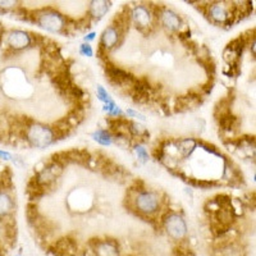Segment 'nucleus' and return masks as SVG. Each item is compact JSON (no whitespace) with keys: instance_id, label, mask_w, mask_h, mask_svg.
Wrapping results in <instances>:
<instances>
[{"instance_id":"obj_1","label":"nucleus","mask_w":256,"mask_h":256,"mask_svg":"<svg viewBox=\"0 0 256 256\" xmlns=\"http://www.w3.org/2000/svg\"><path fill=\"white\" fill-rule=\"evenodd\" d=\"M26 138L34 148H46L56 141V131L42 123H31L26 128Z\"/></svg>"},{"instance_id":"obj_2","label":"nucleus","mask_w":256,"mask_h":256,"mask_svg":"<svg viewBox=\"0 0 256 256\" xmlns=\"http://www.w3.org/2000/svg\"><path fill=\"white\" fill-rule=\"evenodd\" d=\"M32 17L35 18V22L38 24V27L46 30L49 32H52V34L62 32L67 26L66 17L62 13L56 12V9H41Z\"/></svg>"},{"instance_id":"obj_3","label":"nucleus","mask_w":256,"mask_h":256,"mask_svg":"<svg viewBox=\"0 0 256 256\" xmlns=\"http://www.w3.org/2000/svg\"><path fill=\"white\" fill-rule=\"evenodd\" d=\"M163 226L166 234L174 241H182L187 236L186 220L177 212H168L163 219Z\"/></svg>"},{"instance_id":"obj_4","label":"nucleus","mask_w":256,"mask_h":256,"mask_svg":"<svg viewBox=\"0 0 256 256\" xmlns=\"http://www.w3.org/2000/svg\"><path fill=\"white\" fill-rule=\"evenodd\" d=\"M134 206L141 214L152 216L159 210L160 198L155 192L144 190V191L138 192L134 198Z\"/></svg>"},{"instance_id":"obj_5","label":"nucleus","mask_w":256,"mask_h":256,"mask_svg":"<svg viewBox=\"0 0 256 256\" xmlns=\"http://www.w3.org/2000/svg\"><path fill=\"white\" fill-rule=\"evenodd\" d=\"M6 42L9 49L20 52V50H24L26 48L31 46V34L22 31V30H12V31H9L6 35Z\"/></svg>"},{"instance_id":"obj_6","label":"nucleus","mask_w":256,"mask_h":256,"mask_svg":"<svg viewBox=\"0 0 256 256\" xmlns=\"http://www.w3.org/2000/svg\"><path fill=\"white\" fill-rule=\"evenodd\" d=\"M62 172H63V166L56 160V162H52L45 168L41 169L40 172L38 173V177H36L35 180L40 186L44 187L45 184H50L52 182H54L60 176Z\"/></svg>"},{"instance_id":"obj_7","label":"nucleus","mask_w":256,"mask_h":256,"mask_svg":"<svg viewBox=\"0 0 256 256\" xmlns=\"http://www.w3.org/2000/svg\"><path fill=\"white\" fill-rule=\"evenodd\" d=\"M131 18L134 20V24L140 28H148L152 24V12L146 8L145 6H136L132 9Z\"/></svg>"},{"instance_id":"obj_8","label":"nucleus","mask_w":256,"mask_h":256,"mask_svg":"<svg viewBox=\"0 0 256 256\" xmlns=\"http://www.w3.org/2000/svg\"><path fill=\"white\" fill-rule=\"evenodd\" d=\"M94 251L96 256H118L120 248L113 240H104V241H96V244H94Z\"/></svg>"},{"instance_id":"obj_9","label":"nucleus","mask_w":256,"mask_h":256,"mask_svg":"<svg viewBox=\"0 0 256 256\" xmlns=\"http://www.w3.org/2000/svg\"><path fill=\"white\" fill-rule=\"evenodd\" d=\"M120 38V28L112 24V26L106 27V28L104 30V32L102 34V41H100V45L106 50L113 49V48H116V44H118Z\"/></svg>"},{"instance_id":"obj_10","label":"nucleus","mask_w":256,"mask_h":256,"mask_svg":"<svg viewBox=\"0 0 256 256\" xmlns=\"http://www.w3.org/2000/svg\"><path fill=\"white\" fill-rule=\"evenodd\" d=\"M160 22L169 31H178L182 27V20L176 12L170 9H164L160 13Z\"/></svg>"},{"instance_id":"obj_11","label":"nucleus","mask_w":256,"mask_h":256,"mask_svg":"<svg viewBox=\"0 0 256 256\" xmlns=\"http://www.w3.org/2000/svg\"><path fill=\"white\" fill-rule=\"evenodd\" d=\"M14 210V200L6 187H0V218H6Z\"/></svg>"},{"instance_id":"obj_12","label":"nucleus","mask_w":256,"mask_h":256,"mask_svg":"<svg viewBox=\"0 0 256 256\" xmlns=\"http://www.w3.org/2000/svg\"><path fill=\"white\" fill-rule=\"evenodd\" d=\"M209 17L212 18L216 24H226L230 18V13L228 10L227 6H224L223 3H214L209 6V12H208Z\"/></svg>"},{"instance_id":"obj_13","label":"nucleus","mask_w":256,"mask_h":256,"mask_svg":"<svg viewBox=\"0 0 256 256\" xmlns=\"http://www.w3.org/2000/svg\"><path fill=\"white\" fill-rule=\"evenodd\" d=\"M77 251V244L70 238H63L54 244L52 252L56 256H74Z\"/></svg>"},{"instance_id":"obj_14","label":"nucleus","mask_w":256,"mask_h":256,"mask_svg":"<svg viewBox=\"0 0 256 256\" xmlns=\"http://www.w3.org/2000/svg\"><path fill=\"white\" fill-rule=\"evenodd\" d=\"M106 74H108L109 80L113 84H120V86H123V84L131 82V76L126 70H120V68L116 67V66H106Z\"/></svg>"},{"instance_id":"obj_15","label":"nucleus","mask_w":256,"mask_h":256,"mask_svg":"<svg viewBox=\"0 0 256 256\" xmlns=\"http://www.w3.org/2000/svg\"><path fill=\"white\" fill-rule=\"evenodd\" d=\"M110 9L109 2H91L90 3V14L95 20H102L108 10Z\"/></svg>"},{"instance_id":"obj_16","label":"nucleus","mask_w":256,"mask_h":256,"mask_svg":"<svg viewBox=\"0 0 256 256\" xmlns=\"http://www.w3.org/2000/svg\"><path fill=\"white\" fill-rule=\"evenodd\" d=\"M91 136H92V138L96 142L102 146H110L114 141V136L110 132L106 131V130H98Z\"/></svg>"},{"instance_id":"obj_17","label":"nucleus","mask_w":256,"mask_h":256,"mask_svg":"<svg viewBox=\"0 0 256 256\" xmlns=\"http://www.w3.org/2000/svg\"><path fill=\"white\" fill-rule=\"evenodd\" d=\"M198 148V141L194 138H184L178 142V150L182 152L184 158L190 156L192 152H195V148Z\"/></svg>"},{"instance_id":"obj_18","label":"nucleus","mask_w":256,"mask_h":256,"mask_svg":"<svg viewBox=\"0 0 256 256\" xmlns=\"http://www.w3.org/2000/svg\"><path fill=\"white\" fill-rule=\"evenodd\" d=\"M134 150L137 155V159L140 160L141 163H146L148 162V152L145 148V146H142L141 144H137L134 146Z\"/></svg>"},{"instance_id":"obj_19","label":"nucleus","mask_w":256,"mask_h":256,"mask_svg":"<svg viewBox=\"0 0 256 256\" xmlns=\"http://www.w3.org/2000/svg\"><path fill=\"white\" fill-rule=\"evenodd\" d=\"M128 131L131 132L134 136H138V137H142L145 134H148V131H146V128L144 126L138 124V123H130L128 126Z\"/></svg>"},{"instance_id":"obj_20","label":"nucleus","mask_w":256,"mask_h":256,"mask_svg":"<svg viewBox=\"0 0 256 256\" xmlns=\"http://www.w3.org/2000/svg\"><path fill=\"white\" fill-rule=\"evenodd\" d=\"M104 110L109 114L110 116H120L123 114V112L120 110V108L116 104V102H112L109 104L104 105Z\"/></svg>"},{"instance_id":"obj_21","label":"nucleus","mask_w":256,"mask_h":256,"mask_svg":"<svg viewBox=\"0 0 256 256\" xmlns=\"http://www.w3.org/2000/svg\"><path fill=\"white\" fill-rule=\"evenodd\" d=\"M98 98H99L100 102H104V105L109 104V102H113V99H112V96L108 94V91L105 90L102 86H100V84L98 86Z\"/></svg>"},{"instance_id":"obj_22","label":"nucleus","mask_w":256,"mask_h":256,"mask_svg":"<svg viewBox=\"0 0 256 256\" xmlns=\"http://www.w3.org/2000/svg\"><path fill=\"white\" fill-rule=\"evenodd\" d=\"M80 54L84 56H88V58H91V56H94L92 46H91L90 44H88V42H84V44L80 46Z\"/></svg>"},{"instance_id":"obj_23","label":"nucleus","mask_w":256,"mask_h":256,"mask_svg":"<svg viewBox=\"0 0 256 256\" xmlns=\"http://www.w3.org/2000/svg\"><path fill=\"white\" fill-rule=\"evenodd\" d=\"M17 6V2H0V10H3V12H9L10 9H14Z\"/></svg>"},{"instance_id":"obj_24","label":"nucleus","mask_w":256,"mask_h":256,"mask_svg":"<svg viewBox=\"0 0 256 256\" xmlns=\"http://www.w3.org/2000/svg\"><path fill=\"white\" fill-rule=\"evenodd\" d=\"M126 113H127V116H132V118H137V120H146V116H144V114L138 113V112L132 110V109H127V110H126Z\"/></svg>"},{"instance_id":"obj_25","label":"nucleus","mask_w":256,"mask_h":256,"mask_svg":"<svg viewBox=\"0 0 256 256\" xmlns=\"http://www.w3.org/2000/svg\"><path fill=\"white\" fill-rule=\"evenodd\" d=\"M0 159L2 160H12L13 155L9 152H6V150H0Z\"/></svg>"},{"instance_id":"obj_26","label":"nucleus","mask_w":256,"mask_h":256,"mask_svg":"<svg viewBox=\"0 0 256 256\" xmlns=\"http://www.w3.org/2000/svg\"><path fill=\"white\" fill-rule=\"evenodd\" d=\"M95 36H96V32H90V34H88V35L84 38V42H88H88L94 41V40H95Z\"/></svg>"},{"instance_id":"obj_27","label":"nucleus","mask_w":256,"mask_h":256,"mask_svg":"<svg viewBox=\"0 0 256 256\" xmlns=\"http://www.w3.org/2000/svg\"><path fill=\"white\" fill-rule=\"evenodd\" d=\"M2 32H3V28H2V26H0V38H2Z\"/></svg>"},{"instance_id":"obj_28","label":"nucleus","mask_w":256,"mask_h":256,"mask_svg":"<svg viewBox=\"0 0 256 256\" xmlns=\"http://www.w3.org/2000/svg\"><path fill=\"white\" fill-rule=\"evenodd\" d=\"M0 256H3V255H2V251H0Z\"/></svg>"},{"instance_id":"obj_29","label":"nucleus","mask_w":256,"mask_h":256,"mask_svg":"<svg viewBox=\"0 0 256 256\" xmlns=\"http://www.w3.org/2000/svg\"><path fill=\"white\" fill-rule=\"evenodd\" d=\"M17 256H20V255H17Z\"/></svg>"}]
</instances>
